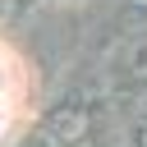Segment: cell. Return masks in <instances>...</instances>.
<instances>
[{"label":"cell","mask_w":147,"mask_h":147,"mask_svg":"<svg viewBox=\"0 0 147 147\" xmlns=\"http://www.w3.org/2000/svg\"><path fill=\"white\" fill-rule=\"evenodd\" d=\"M23 106H28V74H23V60L0 41V142L18 129Z\"/></svg>","instance_id":"cell-1"}]
</instances>
